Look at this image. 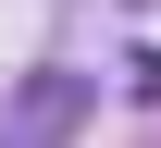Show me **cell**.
<instances>
[{
	"label": "cell",
	"instance_id": "6da1fadb",
	"mask_svg": "<svg viewBox=\"0 0 161 148\" xmlns=\"http://www.w3.org/2000/svg\"><path fill=\"white\" fill-rule=\"evenodd\" d=\"M75 111H87V86H75V74H37V86H25V111H13V124H25V148H50L62 124H75Z\"/></svg>",
	"mask_w": 161,
	"mask_h": 148
}]
</instances>
